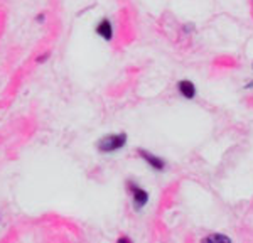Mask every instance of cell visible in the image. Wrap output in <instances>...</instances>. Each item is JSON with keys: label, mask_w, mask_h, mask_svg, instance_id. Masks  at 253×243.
<instances>
[{"label": "cell", "mask_w": 253, "mask_h": 243, "mask_svg": "<svg viewBox=\"0 0 253 243\" xmlns=\"http://www.w3.org/2000/svg\"><path fill=\"white\" fill-rule=\"evenodd\" d=\"M126 133L122 132V133H110V135H105L101 137L100 140L96 142V149L100 151L101 154H113L120 149H124L126 145Z\"/></svg>", "instance_id": "6da1fadb"}, {"label": "cell", "mask_w": 253, "mask_h": 243, "mask_svg": "<svg viewBox=\"0 0 253 243\" xmlns=\"http://www.w3.org/2000/svg\"><path fill=\"white\" fill-rule=\"evenodd\" d=\"M126 188H128V193L132 194V201H133V208H135V211L144 209L147 206V202H149V198H150L149 193H147L142 186H138L135 181L126 182Z\"/></svg>", "instance_id": "7a4b0ae2"}, {"label": "cell", "mask_w": 253, "mask_h": 243, "mask_svg": "<svg viewBox=\"0 0 253 243\" xmlns=\"http://www.w3.org/2000/svg\"><path fill=\"white\" fill-rule=\"evenodd\" d=\"M138 156H140L142 159L154 169V171H164L166 169V161L161 159V157L156 156V154L145 151V149H138Z\"/></svg>", "instance_id": "3957f363"}, {"label": "cell", "mask_w": 253, "mask_h": 243, "mask_svg": "<svg viewBox=\"0 0 253 243\" xmlns=\"http://www.w3.org/2000/svg\"><path fill=\"white\" fill-rule=\"evenodd\" d=\"M95 32H96L98 38H101L103 40H112L113 34H115V29H113L112 20L107 19V17H103V19L100 20V22L96 24Z\"/></svg>", "instance_id": "277c9868"}, {"label": "cell", "mask_w": 253, "mask_h": 243, "mask_svg": "<svg viewBox=\"0 0 253 243\" xmlns=\"http://www.w3.org/2000/svg\"><path fill=\"white\" fill-rule=\"evenodd\" d=\"M177 91L181 96H184L187 100H193L196 96V84L189 80H181L177 83Z\"/></svg>", "instance_id": "5b68a950"}, {"label": "cell", "mask_w": 253, "mask_h": 243, "mask_svg": "<svg viewBox=\"0 0 253 243\" xmlns=\"http://www.w3.org/2000/svg\"><path fill=\"white\" fill-rule=\"evenodd\" d=\"M205 242H231V238H230V237H226V235H218V233H214V235H210V237H206V238H205Z\"/></svg>", "instance_id": "8992f818"}, {"label": "cell", "mask_w": 253, "mask_h": 243, "mask_svg": "<svg viewBox=\"0 0 253 243\" xmlns=\"http://www.w3.org/2000/svg\"><path fill=\"white\" fill-rule=\"evenodd\" d=\"M49 58V52H44V54L42 56H39V58H38V63L41 64V63H44V61H46Z\"/></svg>", "instance_id": "52a82bcc"}, {"label": "cell", "mask_w": 253, "mask_h": 243, "mask_svg": "<svg viewBox=\"0 0 253 243\" xmlns=\"http://www.w3.org/2000/svg\"><path fill=\"white\" fill-rule=\"evenodd\" d=\"M36 20H38V22H41V24H42L44 20H46V15H44V14H39L38 17H36Z\"/></svg>", "instance_id": "ba28073f"}, {"label": "cell", "mask_w": 253, "mask_h": 243, "mask_svg": "<svg viewBox=\"0 0 253 243\" xmlns=\"http://www.w3.org/2000/svg\"><path fill=\"white\" fill-rule=\"evenodd\" d=\"M118 242H130V238L128 237H122V238H118Z\"/></svg>", "instance_id": "9c48e42d"}]
</instances>
